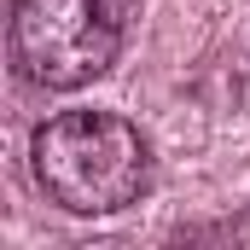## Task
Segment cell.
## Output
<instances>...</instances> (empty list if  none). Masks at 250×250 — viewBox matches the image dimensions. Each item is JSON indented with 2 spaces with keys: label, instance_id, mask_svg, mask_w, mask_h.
I'll return each instance as SVG.
<instances>
[{
  "label": "cell",
  "instance_id": "obj_1",
  "mask_svg": "<svg viewBox=\"0 0 250 250\" xmlns=\"http://www.w3.org/2000/svg\"><path fill=\"white\" fill-rule=\"evenodd\" d=\"M29 175L70 215H117L151 187V146L123 111H59L29 134Z\"/></svg>",
  "mask_w": 250,
  "mask_h": 250
},
{
  "label": "cell",
  "instance_id": "obj_2",
  "mask_svg": "<svg viewBox=\"0 0 250 250\" xmlns=\"http://www.w3.org/2000/svg\"><path fill=\"white\" fill-rule=\"evenodd\" d=\"M128 0H18L6 53L29 87L76 93L123 59Z\"/></svg>",
  "mask_w": 250,
  "mask_h": 250
}]
</instances>
